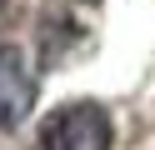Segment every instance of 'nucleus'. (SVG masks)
Listing matches in <instances>:
<instances>
[{
	"instance_id": "obj_1",
	"label": "nucleus",
	"mask_w": 155,
	"mask_h": 150,
	"mask_svg": "<svg viewBox=\"0 0 155 150\" xmlns=\"http://www.w3.org/2000/svg\"><path fill=\"white\" fill-rule=\"evenodd\" d=\"M115 130L105 105L95 100H75V105H60L45 115L40 125V150H110Z\"/></svg>"
},
{
	"instance_id": "obj_2",
	"label": "nucleus",
	"mask_w": 155,
	"mask_h": 150,
	"mask_svg": "<svg viewBox=\"0 0 155 150\" xmlns=\"http://www.w3.org/2000/svg\"><path fill=\"white\" fill-rule=\"evenodd\" d=\"M30 95H35V80L25 70V55L15 45H0V130H10L30 110Z\"/></svg>"
}]
</instances>
